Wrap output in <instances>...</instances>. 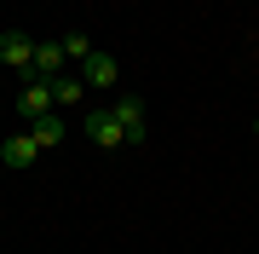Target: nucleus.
Segmentation results:
<instances>
[{"mask_svg":"<svg viewBox=\"0 0 259 254\" xmlns=\"http://www.w3.org/2000/svg\"><path fill=\"white\" fill-rule=\"evenodd\" d=\"M29 133H35V144H40V151H52V144H64V133H69V122H64V116H40V122H29Z\"/></svg>","mask_w":259,"mask_h":254,"instance_id":"6e6552de","label":"nucleus"},{"mask_svg":"<svg viewBox=\"0 0 259 254\" xmlns=\"http://www.w3.org/2000/svg\"><path fill=\"white\" fill-rule=\"evenodd\" d=\"M81 133L98 144V151H121L127 144V133H121V122H115V110H87V122H81Z\"/></svg>","mask_w":259,"mask_h":254,"instance_id":"7ed1b4c3","label":"nucleus"},{"mask_svg":"<svg viewBox=\"0 0 259 254\" xmlns=\"http://www.w3.org/2000/svg\"><path fill=\"white\" fill-rule=\"evenodd\" d=\"M110 110H115V122H121V133H127V144H139V139H144V104L133 98V93H121V98L110 104Z\"/></svg>","mask_w":259,"mask_h":254,"instance_id":"20e7f679","label":"nucleus"},{"mask_svg":"<svg viewBox=\"0 0 259 254\" xmlns=\"http://www.w3.org/2000/svg\"><path fill=\"white\" fill-rule=\"evenodd\" d=\"M81 93H87L81 69H64V76L52 81V104H58V110H69V104H81Z\"/></svg>","mask_w":259,"mask_h":254,"instance_id":"1a4fd4ad","label":"nucleus"},{"mask_svg":"<svg viewBox=\"0 0 259 254\" xmlns=\"http://www.w3.org/2000/svg\"><path fill=\"white\" fill-rule=\"evenodd\" d=\"M253 133H259V122H253Z\"/></svg>","mask_w":259,"mask_h":254,"instance_id":"9b49d317","label":"nucleus"},{"mask_svg":"<svg viewBox=\"0 0 259 254\" xmlns=\"http://www.w3.org/2000/svg\"><path fill=\"white\" fill-rule=\"evenodd\" d=\"M35 47H40L35 35H23V29H6V35H0V64H12L18 76H35Z\"/></svg>","mask_w":259,"mask_h":254,"instance_id":"f03ea898","label":"nucleus"},{"mask_svg":"<svg viewBox=\"0 0 259 254\" xmlns=\"http://www.w3.org/2000/svg\"><path fill=\"white\" fill-rule=\"evenodd\" d=\"M35 156H40L35 133H12V139L0 144V162H6V168H35Z\"/></svg>","mask_w":259,"mask_h":254,"instance_id":"39448f33","label":"nucleus"},{"mask_svg":"<svg viewBox=\"0 0 259 254\" xmlns=\"http://www.w3.org/2000/svg\"><path fill=\"white\" fill-rule=\"evenodd\" d=\"M64 64H69V58H64V41H40V47H35V76L40 81H58Z\"/></svg>","mask_w":259,"mask_h":254,"instance_id":"0eeeda50","label":"nucleus"},{"mask_svg":"<svg viewBox=\"0 0 259 254\" xmlns=\"http://www.w3.org/2000/svg\"><path fill=\"white\" fill-rule=\"evenodd\" d=\"M58 104H52V81H40V76H23L18 87V116L23 122H40V116H52Z\"/></svg>","mask_w":259,"mask_h":254,"instance_id":"f257e3e1","label":"nucleus"},{"mask_svg":"<svg viewBox=\"0 0 259 254\" xmlns=\"http://www.w3.org/2000/svg\"><path fill=\"white\" fill-rule=\"evenodd\" d=\"M115 76H121L115 52H93V58L81 64V81H87V87H115Z\"/></svg>","mask_w":259,"mask_h":254,"instance_id":"423d86ee","label":"nucleus"},{"mask_svg":"<svg viewBox=\"0 0 259 254\" xmlns=\"http://www.w3.org/2000/svg\"><path fill=\"white\" fill-rule=\"evenodd\" d=\"M93 52H98V47H93V35H64V58H69L75 69H81V64H87Z\"/></svg>","mask_w":259,"mask_h":254,"instance_id":"9d476101","label":"nucleus"}]
</instances>
